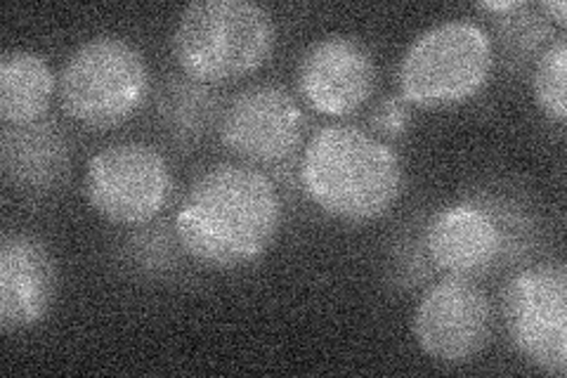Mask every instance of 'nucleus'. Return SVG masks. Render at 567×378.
<instances>
[{
  "label": "nucleus",
  "instance_id": "obj_1",
  "mask_svg": "<svg viewBox=\"0 0 567 378\" xmlns=\"http://www.w3.org/2000/svg\"><path fill=\"white\" fill-rule=\"evenodd\" d=\"M173 227L192 260L213 269L251 265L279 234V192L258 168L218 164L194 180Z\"/></svg>",
  "mask_w": 567,
  "mask_h": 378
},
{
  "label": "nucleus",
  "instance_id": "obj_2",
  "mask_svg": "<svg viewBox=\"0 0 567 378\" xmlns=\"http://www.w3.org/2000/svg\"><path fill=\"white\" fill-rule=\"evenodd\" d=\"M308 200L346 223L377 221L395 206L404 185L398 152L358 125H324L300 159Z\"/></svg>",
  "mask_w": 567,
  "mask_h": 378
},
{
  "label": "nucleus",
  "instance_id": "obj_3",
  "mask_svg": "<svg viewBox=\"0 0 567 378\" xmlns=\"http://www.w3.org/2000/svg\"><path fill=\"white\" fill-rule=\"evenodd\" d=\"M272 14L251 0H197L173 31V55L183 74L208 85L239 81L270 60Z\"/></svg>",
  "mask_w": 567,
  "mask_h": 378
},
{
  "label": "nucleus",
  "instance_id": "obj_4",
  "mask_svg": "<svg viewBox=\"0 0 567 378\" xmlns=\"http://www.w3.org/2000/svg\"><path fill=\"white\" fill-rule=\"evenodd\" d=\"M150 93L142 52L121 35H95L64 62L58 81L60 104L69 119L87 129H114L128 121Z\"/></svg>",
  "mask_w": 567,
  "mask_h": 378
},
{
  "label": "nucleus",
  "instance_id": "obj_5",
  "mask_svg": "<svg viewBox=\"0 0 567 378\" xmlns=\"http://www.w3.org/2000/svg\"><path fill=\"white\" fill-rule=\"evenodd\" d=\"M489 33L473 20L421 31L398 67L400 98L416 106H450L475 98L492 76Z\"/></svg>",
  "mask_w": 567,
  "mask_h": 378
},
{
  "label": "nucleus",
  "instance_id": "obj_6",
  "mask_svg": "<svg viewBox=\"0 0 567 378\" xmlns=\"http://www.w3.org/2000/svg\"><path fill=\"white\" fill-rule=\"evenodd\" d=\"M85 200L114 225L142 227L162 213L173 192L168 161L147 142H118L85 166Z\"/></svg>",
  "mask_w": 567,
  "mask_h": 378
},
{
  "label": "nucleus",
  "instance_id": "obj_7",
  "mask_svg": "<svg viewBox=\"0 0 567 378\" xmlns=\"http://www.w3.org/2000/svg\"><path fill=\"white\" fill-rule=\"evenodd\" d=\"M502 313L513 348L544 374L567 371V269L539 263L504 286Z\"/></svg>",
  "mask_w": 567,
  "mask_h": 378
},
{
  "label": "nucleus",
  "instance_id": "obj_8",
  "mask_svg": "<svg viewBox=\"0 0 567 378\" xmlns=\"http://www.w3.org/2000/svg\"><path fill=\"white\" fill-rule=\"evenodd\" d=\"M527 229V223L511 218V206L458 202L431 215L423 229V246L440 273L471 279L499 265Z\"/></svg>",
  "mask_w": 567,
  "mask_h": 378
},
{
  "label": "nucleus",
  "instance_id": "obj_9",
  "mask_svg": "<svg viewBox=\"0 0 567 378\" xmlns=\"http://www.w3.org/2000/svg\"><path fill=\"white\" fill-rule=\"evenodd\" d=\"M492 321V303L481 286L468 277L447 275L421 296L412 334L435 362L466 365L487 348Z\"/></svg>",
  "mask_w": 567,
  "mask_h": 378
},
{
  "label": "nucleus",
  "instance_id": "obj_10",
  "mask_svg": "<svg viewBox=\"0 0 567 378\" xmlns=\"http://www.w3.org/2000/svg\"><path fill=\"white\" fill-rule=\"evenodd\" d=\"M306 114L287 88L251 85L233 98L218 121L223 145L254 164H279L303 140Z\"/></svg>",
  "mask_w": 567,
  "mask_h": 378
},
{
  "label": "nucleus",
  "instance_id": "obj_11",
  "mask_svg": "<svg viewBox=\"0 0 567 378\" xmlns=\"http://www.w3.org/2000/svg\"><path fill=\"white\" fill-rule=\"evenodd\" d=\"M296 88L317 114L343 119L374 95L377 64L360 39L331 33L300 55Z\"/></svg>",
  "mask_w": 567,
  "mask_h": 378
},
{
  "label": "nucleus",
  "instance_id": "obj_12",
  "mask_svg": "<svg viewBox=\"0 0 567 378\" xmlns=\"http://www.w3.org/2000/svg\"><path fill=\"white\" fill-rule=\"evenodd\" d=\"M58 296V265L48 246L27 232L0 239V329L24 331L45 319Z\"/></svg>",
  "mask_w": 567,
  "mask_h": 378
},
{
  "label": "nucleus",
  "instance_id": "obj_13",
  "mask_svg": "<svg viewBox=\"0 0 567 378\" xmlns=\"http://www.w3.org/2000/svg\"><path fill=\"white\" fill-rule=\"evenodd\" d=\"M69 142L58 123L41 119L27 125H3L0 168L12 187L31 194L55 190L69 175Z\"/></svg>",
  "mask_w": 567,
  "mask_h": 378
},
{
  "label": "nucleus",
  "instance_id": "obj_14",
  "mask_svg": "<svg viewBox=\"0 0 567 378\" xmlns=\"http://www.w3.org/2000/svg\"><path fill=\"white\" fill-rule=\"evenodd\" d=\"M55 88V74L39 52H3L0 58V119L6 125L41 121L50 110Z\"/></svg>",
  "mask_w": 567,
  "mask_h": 378
},
{
  "label": "nucleus",
  "instance_id": "obj_15",
  "mask_svg": "<svg viewBox=\"0 0 567 378\" xmlns=\"http://www.w3.org/2000/svg\"><path fill=\"white\" fill-rule=\"evenodd\" d=\"M156 114L166 133L181 145H194L223 116L216 90L185 74L168 79L158 90Z\"/></svg>",
  "mask_w": 567,
  "mask_h": 378
},
{
  "label": "nucleus",
  "instance_id": "obj_16",
  "mask_svg": "<svg viewBox=\"0 0 567 378\" xmlns=\"http://www.w3.org/2000/svg\"><path fill=\"white\" fill-rule=\"evenodd\" d=\"M554 24L546 20L537 6L523 3L518 10L496 17V39H499L508 64H527L537 60L546 45L554 41Z\"/></svg>",
  "mask_w": 567,
  "mask_h": 378
},
{
  "label": "nucleus",
  "instance_id": "obj_17",
  "mask_svg": "<svg viewBox=\"0 0 567 378\" xmlns=\"http://www.w3.org/2000/svg\"><path fill=\"white\" fill-rule=\"evenodd\" d=\"M532 90L539 110L556 123L567 121V35L558 33L537 58Z\"/></svg>",
  "mask_w": 567,
  "mask_h": 378
},
{
  "label": "nucleus",
  "instance_id": "obj_18",
  "mask_svg": "<svg viewBox=\"0 0 567 378\" xmlns=\"http://www.w3.org/2000/svg\"><path fill=\"white\" fill-rule=\"evenodd\" d=\"M177 248H181V242L175 237V227L168 229L166 223H150L145 232H137L128 242V258L137 273L158 277L173 269Z\"/></svg>",
  "mask_w": 567,
  "mask_h": 378
},
{
  "label": "nucleus",
  "instance_id": "obj_19",
  "mask_svg": "<svg viewBox=\"0 0 567 378\" xmlns=\"http://www.w3.org/2000/svg\"><path fill=\"white\" fill-rule=\"evenodd\" d=\"M406 123H410V110L400 95L383 98L371 114V125L383 137H400L406 131Z\"/></svg>",
  "mask_w": 567,
  "mask_h": 378
},
{
  "label": "nucleus",
  "instance_id": "obj_20",
  "mask_svg": "<svg viewBox=\"0 0 567 378\" xmlns=\"http://www.w3.org/2000/svg\"><path fill=\"white\" fill-rule=\"evenodd\" d=\"M546 20H554L558 27L567 24V6L565 0H544V3L537 6Z\"/></svg>",
  "mask_w": 567,
  "mask_h": 378
},
{
  "label": "nucleus",
  "instance_id": "obj_21",
  "mask_svg": "<svg viewBox=\"0 0 567 378\" xmlns=\"http://www.w3.org/2000/svg\"><path fill=\"white\" fill-rule=\"evenodd\" d=\"M523 3H525V0H485V3H477V10L492 12V14L499 17V14L518 10Z\"/></svg>",
  "mask_w": 567,
  "mask_h": 378
}]
</instances>
